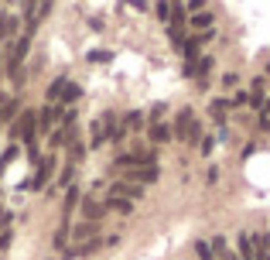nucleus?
<instances>
[{"mask_svg": "<svg viewBox=\"0 0 270 260\" xmlns=\"http://www.w3.org/2000/svg\"><path fill=\"white\" fill-rule=\"evenodd\" d=\"M75 133H79V127H75V110H68L65 117H62V130L52 133V147H72L75 144Z\"/></svg>", "mask_w": 270, "mask_h": 260, "instance_id": "1", "label": "nucleus"}, {"mask_svg": "<svg viewBox=\"0 0 270 260\" xmlns=\"http://www.w3.org/2000/svg\"><path fill=\"white\" fill-rule=\"evenodd\" d=\"M14 133L24 137L28 144H34V133H38V113H34V110H24V113L17 117V124H14Z\"/></svg>", "mask_w": 270, "mask_h": 260, "instance_id": "2", "label": "nucleus"}, {"mask_svg": "<svg viewBox=\"0 0 270 260\" xmlns=\"http://www.w3.org/2000/svg\"><path fill=\"white\" fill-rule=\"evenodd\" d=\"M195 113H192V106H185V110H178V117H175V137H192V130H195Z\"/></svg>", "mask_w": 270, "mask_h": 260, "instance_id": "3", "label": "nucleus"}, {"mask_svg": "<svg viewBox=\"0 0 270 260\" xmlns=\"http://www.w3.org/2000/svg\"><path fill=\"white\" fill-rule=\"evenodd\" d=\"M52 171H55V161H52V158H45V161L38 164V171H34V178H31L28 185H31L34 192H38V189H45V182L52 178Z\"/></svg>", "mask_w": 270, "mask_h": 260, "instance_id": "4", "label": "nucleus"}, {"mask_svg": "<svg viewBox=\"0 0 270 260\" xmlns=\"http://www.w3.org/2000/svg\"><path fill=\"white\" fill-rule=\"evenodd\" d=\"M55 124H59V110L55 106H45L41 113H38V133H55Z\"/></svg>", "mask_w": 270, "mask_h": 260, "instance_id": "5", "label": "nucleus"}, {"mask_svg": "<svg viewBox=\"0 0 270 260\" xmlns=\"http://www.w3.org/2000/svg\"><path fill=\"white\" fill-rule=\"evenodd\" d=\"M28 48H31V34H24V38H17V41H14V52H10V68H21L24 55H28Z\"/></svg>", "mask_w": 270, "mask_h": 260, "instance_id": "6", "label": "nucleus"}, {"mask_svg": "<svg viewBox=\"0 0 270 260\" xmlns=\"http://www.w3.org/2000/svg\"><path fill=\"white\" fill-rule=\"evenodd\" d=\"M110 195H120V198H144V185H127V182H113V192Z\"/></svg>", "mask_w": 270, "mask_h": 260, "instance_id": "7", "label": "nucleus"}, {"mask_svg": "<svg viewBox=\"0 0 270 260\" xmlns=\"http://www.w3.org/2000/svg\"><path fill=\"white\" fill-rule=\"evenodd\" d=\"M209 38H212V34L205 31V34H195V38H188V41H185V59H188V62H195V59H199V52H202V45L209 41Z\"/></svg>", "mask_w": 270, "mask_h": 260, "instance_id": "8", "label": "nucleus"}, {"mask_svg": "<svg viewBox=\"0 0 270 260\" xmlns=\"http://www.w3.org/2000/svg\"><path fill=\"white\" fill-rule=\"evenodd\" d=\"M147 133H150V140H154V144H168V140L175 137V127H168V124H150Z\"/></svg>", "mask_w": 270, "mask_h": 260, "instance_id": "9", "label": "nucleus"}, {"mask_svg": "<svg viewBox=\"0 0 270 260\" xmlns=\"http://www.w3.org/2000/svg\"><path fill=\"white\" fill-rule=\"evenodd\" d=\"M14 34H17V17L3 10V14H0V38H3V41H10Z\"/></svg>", "mask_w": 270, "mask_h": 260, "instance_id": "10", "label": "nucleus"}, {"mask_svg": "<svg viewBox=\"0 0 270 260\" xmlns=\"http://www.w3.org/2000/svg\"><path fill=\"white\" fill-rule=\"evenodd\" d=\"M103 212H106V205H99V202H92V198H86V202H82V216H86V223L103 219Z\"/></svg>", "mask_w": 270, "mask_h": 260, "instance_id": "11", "label": "nucleus"}, {"mask_svg": "<svg viewBox=\"0 0 270 260\" xmlns=\"http://www.w3.org/2000/svg\"><path fill=\"white\" fill-rule=\"evenodd\" d=\"M103 205H106V209H113V212H123V216H127V212H134V202H130V198H120V195H110Z\"/></svg>", "mask_w": 270, "mask_h": 260, "instance_id": "12", "label": "nucleus"}, {"mask_svg": "<svg viewBox=\"0 0 270 260\" xmlns=\"http://www.w3.org/2000/svg\"><path fill=\"white\" fill-rule=\"evenodd\" d=\"M240 260H257V250H253L250 233H240Z\"/></svg>", "mask_w": 270, "mask_h": 260, "instance_id": "13", "label": "nucleus"}, {"mask_svg": "<svg viewBox=\"0 0 270 260\" xmlns=\"http://www.w3.org/2000/svg\"><path fill=\"white\" fill-rule=\"evenodd\" d=\"M144 124H147V117H144V110H130V113L123 117V127H127V130H140Z\"/></svg>", "mask_w": 270, "mask_h": 260, "instance_id": "14", "label": "nucleus"}, {"mask_svg": "<svg viewBox=\"0 0 270 260\" xmlns=\"http://www.w3.org/2000/svg\"><path fill=\"white\" fill-rule=\"evenodd\" d=\"M79 198H82V192H79V189H75V185H72V189H68L65 192V209H62V216H72V212H75V205H79Z\"/></svg>", "mask_w": 270, "mask_h": 260, "instance_id": "15", "label": "nucleus"}, {"mask_svg": "<svg viewBox=\"0 0 270 260\" xmlns=\"http://www.w3.org/2000/svg\"><path fill=\"white\" fill-rule=\"evenodd\" d=\"M96 233V223H79L75 229H72V236L75 240H82V243H89V236Z\"/></svg>", "mask_w": 270, "mask_h": 260, "instance_id": "16", "label": "nucleus"}, {"mask_svg": "<svg viewBox=\"0 0 270 260\" xmlns=\"http://www.w3.org/2000/svg\"><path fill=\"white\" fill-rule=\"evenodd\" d=\"M130 182H157V168H137L130 171Z\"/></svg>", "mask_w": 270, "mask_h": 260, "instance_id": "17", "label": "nucleus"}, {"mask_svg": "<svg viewBox=\"0 0 270 260\" xmlns=\"http://www.w3.org/2000/svg\"><path fill=\"white\" fill-rule=\"evenodd\" d=\"M212 21H215V14L212 10H202V14L192 17V28H212Z\"/></svg>", "mask_w": 270, "mask_h": 260, "instance_id": "18", "label": "nucleus"}, {"mask_svg": "<svg viewBox=\"0 0 270 260\" xmlns=\"http://www.w3.org/2000/svg\"><path fill=\"white\" fill-rule=\"evenodd\" d=\"M65 86H68V79H65V75H59V79L48 86V99L55 103V96H59V93H65Z\"/></svg>", "mask_w": 270, "mask_h": 260, "instance_id": "19", "label": "nucleus"}, {"mask_svg": "<svg viewBox=\"0 0 270 260\" xmlns=\"http://www.w3.org/2000/svg\"><path fill=\"white\" fill-rule=\"evenodd\" d=\"M212 254H215L219 260L229 257V247H226V240H222V236H212Z\"/></svg>", "mask_w": 270, "mask_h": 260, "instance_id": "20", "label": "nucleus"}, {"mask_svg": "<svg viewBox=\"0 0 270 260\" xmlns=\"http://www.w3.org/2000/svg\"><path fill=\"white\" fill-rule=\"evenodd\" d=\"M14 158H17V147H7V151L0 154V175H3V171L10 168V161H14Z\"/></svg>", "mask_w": 270, "mask_h": 260, "instance_id": "21", "label": "nucleus"}, {"mask_svg": "<svg viewBox=\"0 0 270 260\" xmlns=\"http://www.w3.org/2000/svg\"><path fill=\"white\" fill-rule=\"evenodd\" d=\"M65 243H68V229L62 226V229H59V233L52 236V247H55V250H65Z\"/></svg>", "mask_w": 270, "mask_h": 260, "instance_id": "22", "label": "nucleus"}, {"mask_svg": "<svg viewBox=\"0 0 270 260\" xmlns=\"http://www.w3.org/2000/svg\"><path fill=\"white\" fill-rule=\"evenodd\" d=\"M79 96H82V89H79V86H72V82H68V86H65V93H62V103H75V99H79Z\"/></svg>", "mask_w": 270, "mask_h": 260, "instance_id": "23", "label": "nucleus"}, {"mask_svg": "<svg viewBox=\"0 0 270 260\" xmlns=\"http://www.w3.org/2000/svg\"><path fill=\"white\" fill-rule=\"evenodd\" d=\"M195 254H199L202 260H215V254H212V247H209V243H195Z\"/></svg>", "mask_w": 270, "mask_h": 260, "instance_id": "24", "label": "nucleus"}, {"mask_svg": "<svg viewBox=\"0 0 270 260\" xmlns=\"http://www.w3.org/2000/svg\"><path fill=\"white\" fill-rule=\"evenodd\" d=\"M72 178H75V168L68 164L65 171H62V182H59V185H62V189H72Z\"/></svg>", "mask_w": 270, "mask_h": 260, "instance_id": "25", "label": "nucleus"}, {"mask_svg": "<svg viewBox=\"0 0 270 260\" xmlns=\"http://www.w3.org/2000/svg\"><path fill=\"white\" fill-rule=\"evenodd\" d=\"M82 154H86V147H82V144L75 140V144L68 147V158H72V161H82Z\"/></svg>", "mask_w": 270, "mask_h": 260, "instance_id": "26", "label": "nucleus"}, {"mask_svg": "<svg viewBox=\"0 0 270 260\" xmlns=\"http://www.w3.org/2000/svg\"><path fill=\"white\" fill-rule=\"evenodd\" d=\"M250 99H253L250 93H236V96H233V103H236V106H250Z\"/></svg>", "mask_w": 270, "mask_h": 260, "instance_id": "27", "label": "nucleus"}, {"mask_svg": "<svg viewBox=\"0 0 270 260\" xmlns=\"http://www.w3.org/2000/svg\"><path fill=\"white\" fill-rule=\"evenodd\" d=\"M157 17L168 21V17H171V3H157Z\"/></svg>", "mask_w": 270, "mask_h": 260, "instance_id": "28", "label": "nucleus"}, {"mask_svg": "<svg viewBox=\"0 0 270 260\" xmlns=\"http://www.w3.org/2000/svg\"><path fill=\"white\" fill-rule=\"evenodd\" d=\"M17 106H21V103H17V99H10V103L3 106V120H7V117H14V113H17Z\"/></svg>", "mask_w": 270, "mask_h": 260, "instance_id": "29", "label": "nucleus"}, {"mask_svg": "<svg viewBox=\"0 0 270 260\" xmlns=\"http://www.w3.org/2000/svg\"><path fill=\"white\" fill-rule=\"evenodd\" d=\"M150 117H154V124H161V117H164V103H157V106L150 110Z\"/></svg>", "mask_w": 270, "mask_h": 260, "instance_id": "30", "label": "nucleus"}, {"mask_svg": "<svg viewBox=\"0 0 270 260\" xmlns=\"http://www.w3.org/2000/svg\"><path fill=\"white\" fill-rule=\"evenodd\" d=\"M10 247V229H0V250Z\"/></svg>", "mask_w": 270, "mask_h": 260, "instance_id": "31", "label": "nucleus"}, {"mask_svg": "<svg viewBox=\"0 0 270 260\" xmlns=\"http://www.w3.org/2000/svg\"><path fill=\"white\" fill-rule=\"evenodd\" d=\"M209 68H212V59H209V55H205V59H199V75H205Z\"/></svg>", "mask_w": 270, "mask_h": 260, "instance_id": "32", "label": "nucleus"}, {"mask_svg": "<svg viewBox=\"0 0 270 260\" xmlns=\"http://www.w3.org/2000/svg\"><path fill=\"white\" fill-rule=\"evenodd\" d=\"M260 130H270V113H260Z\"/></svg>", "mask_w": 270, "mask_h": 260, "instance_id": "33", "label": "nucleus"}, {"mask_svg": "<svg viewBox=\"0 0 270 260\" xmlns=\"http://www.w3.org/2000/svg\"><path fill=\"white\" fill-rule=\"evenodd\" d=\"M264 113H270V99H267V106H264Z\"/></svg>", "mask_w": 270, "mask_h": 260, "instance_id": "34", "label": "nucleus"}, {"mask_svg": "<svg viewBox=\"0 0 270 260\" xmlns=\"http://www.w3.org/2000/svg\"><path fill=\"white\" fill-rule=\"evenodd\" d=\"M0 120H3V110H0Z\"/></svg>", "mask_w": 270, "mask_h": 260, "instance_id": "35", "label": "nucleus"}, {"mask_svg": "<svg viewBox=\"0 0 270 260\" xmlns=\"http://www.w3.org/2000/svg\"><path fill=\"white\" fill-rule=\"evenodd\" d=\"M0 219H3V209H0Z\"/></svg>", "mask_w": 270, "mask_h": 260, "instance_id": "36", "label": "nucleus"}]
</instances>
